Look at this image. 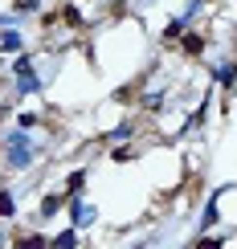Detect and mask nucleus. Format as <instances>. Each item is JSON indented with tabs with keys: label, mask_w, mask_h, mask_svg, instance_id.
Wrapping results in <instances>:
<instances>
[{
	"label": "nucleus",
	"mask_w": 237,
	"mask_h": 249,
	"mask_svg": "<svg viewBox=\"0 0 237 249\" xmlns=\"http://www.w3.org/2000/svg\"><path fill=\"white\" fill-rule=\"evenodd\" d=\"M82 184H86V172H70V176H66V188H70V196H74V192H82Z\"/></svg>",
	"instance_id": "obj_8"
},
{
	"label": "nucleus",
	"mask_w": 237,
	"mask_h": 249,
	"mask_svg": "<svg viewBox=\"0 0 237 249\" xmlns=\"http://www.w3.org/2000/svg\"><path fill=\"white\" fill-rule=\"evenodd\" d=\"M0 49H4V53H13V49H20V33H17V29L0 33Z\"/></svg>",
	"instance_id": "obj_5"
},
{
	"label": "nucleus",
	"mask_w": 237,
	"mask_h": 249,
	"mask_svg": "<svg viewBox=\"0 0 237 249\" xmlns=\"http://www.w3.org/2000/svg\"><path fill=\"white\" fill-rule=\"evenodd\" d=\"M41 245H49V241H45V237H25V241H20L17 249H41Z\"/></svg>",
	"instance_id": "obj_12"
},
{
	"label": "nucleus",
	"mask_w": 237,
	"mask_h": 249,
	"mask_svg": "<svg viewBox=\"0 0 237 249\" xmlns=\"http://www.w3.org/2000/svg\"><path fill=\"white\" fill-rule=\"evenodd\" d=\"M217 78H221V86L229 90L233 82H237V61H229V66H221V70H217Z\"/></svg>",
	"instance_id": "obj_6"
},
{
	"label": "nucleus",
	"mask_w": 237,
	"mask_h": 249,
	"mask_svg": "<svg viewBox=\"0 0 237 249\" xmlns=\"http://www.w3.org/2000/svg\"><path fill=\"white\" fill-rule=\"evenodd\" d=\"M17 78H20V94H33V90L41 86L37 82V74H33V57H17Z\"/></svg>",
	"instance_id": "obj_2"
},
{
	"label": "nucleus",
	"mask_w": 237,
	"mask_h": 249,
	"mask_svg": "<svg viewBox=\"0 0 237 249\" xmlns=\"http://www.w3.org/2000/svg\"><path fill=\"white\" fill-rule=\"evenodd\" d=\"M61 20H66V25H82V13L70 4V8H61Z\"/></svg>",
	"instance_id": "obj_11"
},
{
	"label": "nucleus",
	"mask_w": 237,
	"mask_h": 249,
	"mask_svg": "<svg viewBox=\"0 0 237 249\" xmlns=\"http://www.w3.org/2000/svg\"><path fill=\"white\" fill-rule=\"evenodd\" d=\"M4 155H8V168H29V160H33V147H29V135H25V131H8Z\"/></svg>",
	"instance_id": "obj_1"
},
{
	"label": "nucleus",
	"mask_w": 237,
	"mask_h": 249,
	"mask_svg": "<svg viewBox=\"0 0 237 249\" xmlns=\"http://www.w3.org/2000/svg\"><path fill=\"white\" fill-rule=\"evenodd\" d=\"M37 4H41V0H17V13H33Z\"/></svg>",
	"instance_id": "obj_13"
},
{
	"label": "nucleus",
	"mask_w": 237,
	"mask_h": 249,
	"mask_svg": "<svg viewBox=\"0 0 237 249\" xmlns=\"http://www.w3.org/2000/svg\"><path fill=\"white\" fill-rule=\"evenodd\" d=\"M184 53L201 57V53H204V37H201V33H184Z\"/></svg>",
	"instance_id": "obj_3"
},
{
	"label": "nucleus",
	"mask_w": 237,
	"mask_h": 249,
	"mask_svg": "<svg viewBox=\"0 0 237 249\" xmlns=\"http://www.w3.org/2000/svg\"><path fill=\"white\" fill-rule=\"evenodd\" d=\"M164 37H168V41L184 37V20H180V17H176V20H168V29H164Z\"/></svg>",
	"instance_id": "obj_9"
},
{
	"label": "nucleus",
	"mask_w": 237,
	"mask_h": 249,
	"mask_svg": "<svg viewBox=\"0 0 237 249\" xmlns=\"http://www.w3.org/2000/svg\"><path fill=\"white\" fill-rule=\"evenodd\" d=\"M49 245H54V249H74V245H78V233H74V229H66V233H57Z\"/></svg>",
	"instance_id": "obj_4"
},
{
	"label": "nucleus",
	"mask_w": 237,
	"mask_h": 249,
	"mask_svg": "<svg viewBox=\"0 0 237 249\" xmlns=\"http://www.w3.org/2000/svg\"><path fill=\"white\" fill-rule=\"evenodd\" d=\"M61 209V196H45V200H41V221H45V216H54Z\"/></svg>",
	"instance_id": "obj_7"
},
{
	"label": "nucleus",
	"mask_w": 237,
	"mask_h": 249,
	"mask_svg": "<svg viewBox=\"0 0 237 249\" xmlns=\"http://www.w3.org/2000/svg\"><path fill=\"white\" fill-rule=\"evenodd\" d=\"M13 213H17V204H13V196L4 192V196H0V221H4V216H13Z\"/></svg>",
	"instance_id": "obj_10"
}]
</instances>
